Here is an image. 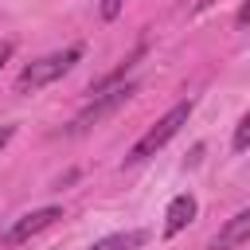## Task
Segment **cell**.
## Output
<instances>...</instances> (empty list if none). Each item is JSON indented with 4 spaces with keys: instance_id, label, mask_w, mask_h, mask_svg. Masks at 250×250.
Wrapping results in <instances>:
<instances>
[{
    "instance_id": "cell-2",
    "label": "cell",
    "mask_w": 250,
    "mask_h": 250,
    "mask_svg": "<svg viewBox=\"0 0 250 250\" xmlns=\"http://www.w3.org/2000/svg\"><path fill=\"white\" fill-rule=\"evenodd\" d=\"M188 117H191V102H176V105H172V109H168V113H164V117H160V121H156V125H152V129L129 148L125 164H141V160L156 156V152H160V148H164V145L188 125Z\"/></svg>"
},
{
    "instance_id": "cell-1",
    "label": "cell",
    "mask_w": 250,
    "mask_h": 250,
    "mask_svg": "<svg viewBox=\"0 0 250 250\" xmlns=\"http://www.w3.org/2000/svg\"><path fill=\"white\" fill-rule=\"evenodd\" d=\"M78 59H82V47H66V51H55V55H43V59L27 62L20 70V78H16V94H35V90L51 86L55 78L70 74Z\"/></svg>"
},
{
    "instance_id": "cell-10",
    "label": "cell",
    "mask_w": 250,
    "mask_h": 250,
    "mask_svg": "<svg viewBox=\"0 0 250 250\" xmlns=\"http://www.w3.org/2000/svg\"><path fill=\"white\" fill-rule=\"evenodd\" d=\"M12 51H16V43H12V39H0V70H4V62L12 59Z\"/></svg>"
},
{
    "instance_id": "cell-3",
    "label": "cell",
    "mask_w": 250,
    "mask_h": 250,
    "mask_svg": "<svg viewBox=\"0 0 250 250\" xmlns=\"http://www.w3.org/2000/svg\"><path fill=\"white\" fill-rule=\"evenodd\" d=\"M137 94V82H121V86H113V90H105V94H98V98H90L82 109H78V117L70 121V133H86V129H94V125H102L109 113H117L129 98Z\"/></svg>"
},
{
    "instance_id": "cell-11",
    "label": "cell",
    "mask_w": 250,
    "mask_h": 250,
    "mask_svg": "<svg viewBox=\"0 0 250 250\" xmlns=\"http://www.w3.org/2000/svg\"><path fill=\"white\" fill-rule=\"evenodd\" d=\"M16 137V125H0V152L8 148V141Z\"/></svg>"
},
{
    "instance_id": "cell-4",
    "label": "cell",
    "mask_w": 250,
    "mask_h": 250,
    "mask_svg": "<svg viewBox=\"0 0 250 250\" xmlns=\"http://www.w3.org/2000/svg\"><path fill=\"white\" fill-rule=\"evenodd\" d=\"M59 219H62V207H39V211H27V215H20V219L0 234V242H4V246H20V242H27L31 234L47 230V227L59 223Z\"/></svg>"
},
{
    "instance_id": "cell-5",
    "label": "cell",
    "mask_w": 250,
    "mask_h": 250,
    "mask_svg": "<svg viewBox=\"0 0 250 250\" xmlns=\"http://www.w3.org/2000/svg\"><path fill=\"white\" fill-rule=\"evenodd\" d=\"M246 242H250V207H246V211H238L234 219H227V223H223V230H215V234H211L207 250H234V246H246Z\"/></svg>"
},
{
    "instance_id": "cell-12",
    "label": "cell",
    "mask_w": 250,
    "mask_h": 250,
    "mask_svg": "<svg viewBox=\"0 0 250 250\" xmlns=\"http://www.w3.org/2000/svg\"><path fill=\"white\" fill-rule=\"evenodd\" d=\"M234 23H238V27H246V23H250V0H246V4L238 8V16H234Z\"/></svg>"
},
{
    "instance_id": "cell-8",
    "label": "cell",
    "mask_w": 250,
    "mask_h": 250,
    "mask_svg": "<svg viewBox=\"0 0 250 250\" xmlns=\"http://www.w3.org/2000/svg\"><path fill=\"white\" fill-rule=\"evenodd\" d=\"M230 148H234V152H246V148H250V113H242V121L234 125V137H230Z\"/></svg>"
},
{
    "instance_id": "cell-9",
    "label": "cell",
    "mask_w": 250,
    "mask_h": 250,
    "mask_svg": "<svg viewBox=\"0 0 250 250\" xmlns=\"http://www.w3.org/2000/svg\"><path fill=\"white\" fill-rule=\"evenodd\" d=\"M125 8V0H102V20H117Z\"/></svg>"
},
{
    "instance_id": "cell-7",
    "label": "cell",
    "mask_w": 250,
    "mask_h": 250,
    "mask_svg": "<svg viewBox=\"0 0 250 250\" xmlns=\"http://www.w3.org/2000/svg\"><path fill=\"white\" fill-rule=\"evenodd\" d=\"M145 242H148V230H117V234L98 238V242L86 246V250H141Z\"/></svg>"
},
{
    "instance_id": "cell-6",
    "label": "cell",
    "mask_w": 250,
    "mask_h": 250,
    "mask_svg": "<svg viewBox=\"0 0 250 250\" xmlns=\"http://www.w3.org/2000/svg\"><path fill=\"white\" fill-rule=\"evenodd\" d=\"M195 211H199L195 195H191V191H180V195L168 203V211H164V238H176V234L195 219Z\"/></svg>"
}]
</instances>
